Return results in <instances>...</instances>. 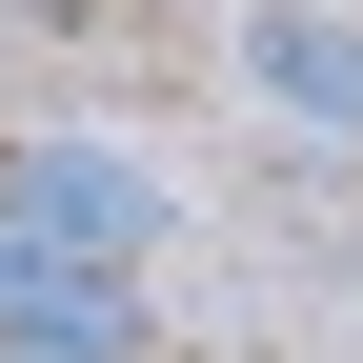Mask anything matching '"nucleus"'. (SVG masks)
Instances as JSON below:
<instances>
[{
	"label": "nucleus",
	"instance_id": "obj_1",
	"mask_svg": "<svg viewBox=\"0 0 363 363\" xmlns=\"http://www.w3.org/2000/svg\"><path fill=\"white\" fill-rule=\"evenodd\" d=\"M0 222H40L61 262H142L182 242V202H162V162H121V142H0Z\"/></svg>",
	"mask_w": 363,
	"mask_h": 363
},
{
	"label": "nucleus",
	"instance_id": "obj_2",
	"mask_svg": "<svg viewBox=\"0 0 363 363\" xmlns=\"http://www.w3.org/2000/svg\"><path fill=\"white\" fill-rule=\"evenodd\" d=\"M0 343H40V363H142L162 323H142L121 262H61L40 222H0Z\"/></svg>",
	"mask_w": 363,
	"mask_h": 363
},
{
	"label": "nucleus",
	"instance_id": "obj_3",
	"mask_svg": "<svg viewBox=\"0 0 363 363\" xmlns=\"http://www.w3.org/2000/svg\"><path fill=\"white\" fill-rule=\"evenodd\" d=\"M242 81L303 121V142H363V21H343V0H262V21H242Z\"/></svg>",
	"mask_w": 363,
	"mask_h": 363
},
{
	"label": "nucleus",
	"instance_id": "obj_4",
	"mask_svg": "<svg viewBox=\"0 0 363 363\" xmlns=\"http://www.w3.org/2000/svg\"><path fill=\"white\" fill-rule=\"evenodd\" d=\"M0 363H40V343H0Z\"/></svg>",
	"mask_w": 363,
	"mask_h": 363
}]
</instances>
